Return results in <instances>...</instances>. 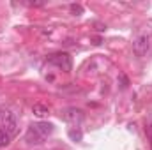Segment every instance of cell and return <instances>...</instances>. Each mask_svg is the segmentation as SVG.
<instances>
[{
  "label": "cell",
  "mask_w": 152,
  "mask_h": 150,
  "mask_svg": "<svg viewBox=\"0 0 152 150\" xmlns=\"http://www.w3.org/2000/svg\"><path fill=\"white\" fill-rule=\"evenodd\" d=\"M53 133V124L50 122H37L32 124L27 131V141L28 143H42V140H46L50 134Z\"/></svg>",
  "instance_id": "cell-1"
},
{
  "label": "cell",
  "mask_w": 152,
  "mask_h": 150,
  "mask_svg": "<svg viewBox=\"0 0 152 150\" xmlns=\"http://www.w3.org/2000/svg\"><path fill=\"white\" fill-rule=\"evenodd\" d=\"M0 127H4L2 131H5L9 136H14L18 133V120H16V115L9 110L0 113Z\"/></svg>",
  "instance_id": "cell-2"
},
{
  "label": "cell",
  "mask_w": 152,
  "mask_h": 150,
  "mask_svg": "<svg viewBox=\"0 0 152 150\" xmlns=\"http://www.w3.org/2000/svg\"><path fill=\"white\" fill-rule=\"evenodd\" d=\"M48 62L57 66L62 71H71V57L67 53H55V55H51L48 58Z\"/></svg>",
  "instance_id": "cell-3"
},
{
  "label": "cell",
  "mask_w": 152,
  "mask_h": 150,
  "mask_svg": "<svg viewBox=\"0 0 152 150\" xmlns=\"http://www.w3.org/2000/svg\"><path fill=\"white\" fill-rule=\"evenodd\" d=\"M62 118L69 124H75V125H80L85 118V113L81 111L80 108H66L62 111Z\"/></svg>",
  "instance_id": "cell-4"
},
{
  "label": "cell",
  "mask_w": 152,
  "mask_h": 150,
  "mask_svg": "<svg viewBox=\"0 0 152 150\" xmlns=\"http://www.w3.org/2000/svg\"><path fill=\"white\" fill-rule=\"evenodd\" d=\"M149 36H138V37L134 39V42H133V51H134V55L136 57H143L147 51H149Z\"/></svg>",
  "instance_id": "cell-5"
},
{
  "label": "cell",
  "mask_w": 152,
  "mask_h": 150,
  "mask_svg": "<svg viewBox=\"0 0 152 150\" xmlns=\"http://www.w3.org/2000/svg\"><path fill=\"white\" fill-rule=\"evenodd\" d=\"M32 113H34L36 117H39V118H42V117L50 115V108H48V106H44V104H34Z\"/></svg>",
  "instance_id": "cell-6"
},
{
  "label": "cell",
  "mask_w": 152,
  "mask_h": 150,
  "mask_svg": "<svg viewBox=\"0 0 152 150\" xmlns=\"http://www.w3.org/2000/svg\"><path fill=\"white\" fill-rule=\"evenodd\" d=\"M9 138H11V136H9L5 131H2V129H0V149L9 145Z\"/></svg>",
  "instance_id": "cell-7"
},
{
  "label": "cell",
  "mask_w": 152,
  "mask_h": 150,
  "mask_svg": "<svg viewBox=\"0 0 152 150\" xmlns=\"http://www.w3.org/2000/svg\"><path fill=\"white\" fill-rule=\"evenodd\" d=\"M69 138H71L73 141H81L83 134H81V131H75V129H71V131H69Z\"/></svg>",
  "instance_id": "cell-8"
},
{
  "label": "cell",
  "mask_w": 152,
  "mask_h": 150,
  "mask_svg": "<svg viewBox=\"0 0 152 150\" xmlns=\"http://www.w3.org/2000/svg\"><path fill=\"white\" fill-rule=\"evenodd\" d=\"M69 9H71V12H73L75 16H80V14H83V7H81L80 4H71V5H69Z\"/></svg>",
  "instance_id": "cell-9"
},
{
  "label": "cell",
  "mask_w": 152,
  "mask_h": 150,
  "mask_svg": "<svg viewBox=\"0 0 152 150\" xmlns=\"http://www.w3.org/2000/svg\"><path fill=\"white\" fill-rule=\"evenodd\" d=\"M145 134H147V141L151 145V150H152V124H145Z\"/></svg>",
  "instance_id": "cell-10"
},
{
  "label": "cell",
  "mask_w": 152,
  "mask_h": 150,
  "mask_svg": "<svg viewBox=\"0 0 152 150\" xmlns=\"http://www.w3.org/2000/svg\"><path fill=\"white\" fill-rule=\"evenodd\" d=\"M120 81H122V85H120V87H122V88H126V87H127V78H126L124 74H120Z\"/></svg>",
  "instance_id": "cell-11"
}]
</instances>
